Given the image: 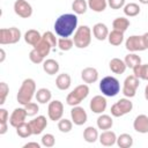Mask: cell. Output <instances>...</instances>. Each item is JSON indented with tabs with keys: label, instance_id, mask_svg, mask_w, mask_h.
I'll return each instance as SVG.
<instances>
[{
	"label": "cell",
	"instance_id": "cell-43",
	"mask_svg": "<svg viewBox=\"0 0 148 148\" xmlns=\"http://www.w3.org/2000/svg\"><path fill=\"white\" fill-rule=\"evenodd\" d=\"M9 92V87L6 82H0V105L5 104L6 98Z\"/></svg>",
	"mask_w": 148,
	"mask_h": 148
},
{
	"label": "cell",
	"instance_id": "cell-39",
	"mask_svg": "<svg viewBox=\"0 0 148 148\" xmlns=\"http://www.w3.org/2000/svg\"><path fill=\"white\" fill-rule=\"evenodd\" d=\"M72 128H73V121H71L69 119L61 118L60 120H58V130L61 133H68L72 131Z\"/></svg>",
	"mask_w": 148,
	"mask_h": 148
},
{
	"label": "cell",
	"instance_id": "cell-20",
	"mask_svg": "<svg viewBox=\"0 0 148 148\" xmlns=\"http://www.w3.org/2000/svg\"><path fill=\"white\" fill-rule=\"evenodd\" d=\"M109 67H110L111 72L114 74H123L127 68L125 61L119 58H112L109 62Z\"/></svg>",
	"mask_w": 148,
	"mask_h": 148
},
{
	"label": "cell",
	"instance_id": "cell-22",
	"mask_svg": "<svg viewBox=\"0 0 148 148\" xmlns=\"http://www.w3.org/2000/svg\"><path fill=\"white\" fill-rule=\"evenodd\" d=\"M40 39H42V35L39 34L38 30L30 29V30H28L24 34V40H25V43L29 44V45H31V46H35Z\"/></svg>",
	"mask_w": 148,
	"mask_h": 148
},
{
	"label": "cell",
	"instance_id": "cell-5",
	"mask_svg": "<svg viewBox=\"0 0 148 148\" xmlns=\"http://www.w3.org/2000/svg\"><path fill=\"white\" fill-rule=\"evenodd\" d=\"M89 95V87L87 84H80L76 88H74V90H72L67 97H66V103L69 106H76L79 105L84 98H87V96Z\"/></svg>",
	"mask_w": 148,
	"mask_h": 148
},
{
	"label": "cell",
	"instance_id": "cell-6",
	"mask_svg": "<svg viewBox=\"0 0 148 148\" xmlns=\"http://www.w3.org/2000/svg\"><path fill=\"white\" fill-rule=\"evenodd\" d=\"M21 39V30L16 27L0 29V44H16Z\"/></svg>",
	"mask_w": 148,
	"mask_h": 148
},
{
	"label": "cell",
	"instance_id": "cell-2",
	"mask_svg": "<svg viewBox=\"0 0 148 148\" xmlns=\"http://www.w3.org/2000/svg\"><path fill=\"white\" fill-rule=\"evenodd\" d=\"M36 95V82L34 79H25L23 80L20 89H18V92H17V102L21 104V105H25L28 104L29 102H31L32 97Z\"/></svg>",
	"mask_w": 148,
	"mask_h": 148
},
{
	"label": "cell",
	"instance_id": "cell-11",
	"mask_svg": "<svg viewBox=\"0 0 148 148\" xmlns=\"http://www.w3.org/2000/svg\"><path fill=\"white\" fill-rule=\"evenodd\" d=\"M125 47L127 51L134 52V53L138 51H145L146 50L143 40H142V36H136V35H132L126 39Z\"/></svg>",
	"mask_w": 148,
	"mask_h": 148
},
{
	"label": "cell",
	"instance_id": "cell-10",
	"mask_svg": "<svg viewBox=\"0 0 148 148\" xmlns=\"http://www.w3.org/2000/svg\"><path fill=\"white\" fill-rule=\"evenodd\" d=\"M14 12L22 18H29L32 15V7L27 0H16L14 2Z\"/></svg>",
	"mask_w": 148,
	"mask_h": 148
},
{
	"label": "cell",
	"instance_id": "cell-45",
	"mask_svg": "<svg viewBox=\"0 0 148 148\" xmlns=\"http://www.w3.org/2000/svg\"><path fill=\"white\" fill-rule=\"evenodd\" d=\"M108 5L111 9H120L125 6V0H108Z\"/></svg>",
	"mask_w": 148,
	"mask_h": 148
},
{
	"label": "cell",
	"instance_id": "cell-49",
	"mask_svg": "<svg viewBox=\"0 0 148 148\" xmlns=\"http://www.w3.org/2000/svg\"><path fill=\"white\" fill-rule=\"evenodd\" d=\"M145 98L148 101V83H147V86L145 88Z\"/></svg>",
	"mask_w": 148,
	"mask_h": 148
},
{
	"label": "cell",
	"instance_id": "cell-14",
	"mask_svg": "<svg viewBox=\"0 0 148 148\" xmlns=\"http://www.w3.org/2000/svg\"><path fill=\"white\" fill-rule=\"evenodd\" d=\"M27 116L28 114H27V111H25L24 108H16V109H14V111L12 112V114L9 117V124H10V126H13V127L16 128L20 124L24 123Z\"/></svg>",
	"mask_w": 148,
	"mask_h": 148
},
{
	"label": "cell",
	"instance_id": "cell-23",
	"mask_svg": "<svg viewBox=\"0 0 148 148\" xmlns=\"http://www.w3.org/2000/svg\"><path fill=\"white\" fill-rule=\"evenodd\" d=\"M43 69L49 75H54L59 72V64L54 59H46L43 61Z\"/></svg>",
	"mask_w": 148,
	"mask_h": 148
},
{
	"label": "cell",
	"instance_id": "cell-30",
	"mask_svg": "<svg viewBox=\"0 0 148 148\" xmlns=\"http://www.w3.org/2000/svg\"><path fill=\"white\" fill-rule=\"evenodd\" d=\"M133 74L141 80L148 81V64H140L133 68Z\"/></svg>",
	"mask_w": 148,
	"mask_h": 148
},
{
	"label": "cell",
	"instance_id": "cell-38",
	"mask_svg": "<svg viewBox=\"0 0 148 148\" xmlns=\"http://www.w3.org/2000/svg\"><path fill=\"white\" fill-rule=\"evenodd\" d=\"M73 46H74V42L68 37H60L58 39V47L61 51H69Z\"/></svg>",
	"mask_w": 148,
	"mask_h": 148
},
{
	"label": "cell",
	"instance_id": "cell-46",
	"mask_svg": "<svg viewBox=\"0 0 148 148\" xmlns=\"http://www.w3.org/2000/svg\"><path fill=\"white\" fill-rule=\"evenodd\" d=\"M24 148H30V147H35V148H40V145L37 143V142H28L23 146Z\"/></svg>",
	"mask_w": 148,
	"mask_h": 148
},
{
	"label": "cell",
	"instance_id": "cell-44",
	"mask_svg": "<svg viewBox=\"0 0 148 148\" xmlns=\"http://www.w3.org/2000/svg\"><path fill=\"white\" fill-rule=\"evenodd\" d=\"M29 59L31 60V62L34 64H42L44 61V57L36 50V49H32L29 53Z\"/></svg>",
	"mask_w": 148,
	"mask_h": 148
},
{
	"label": "cell",
	"instance_id": "cell-13",
	"mask_svg": "<svg viewBox=\"0 0 148 148\" xmlns=\"http://www.w3.org/2000/svg\"><path fill=\"white\" fill-rule=\"evenodd\" d=\"M106 99L104 96L102 95H96L90 99L89 103V108L94 113H103L106 109Z\"/></svg>",
	"mask_w": 148,
	"mask_h": 148
},
{
	"label": "cell",
	"instance_id": "cell-1",
	"mask_svg": "<svg viewBox=\"0 0 148 148\" xmlns=\"http://www.w3.org/2000/svg\"><path fill=\"white\" fill-rule=\"evenodd\" d=\"M77 29V16L75 14H62L54 22V31L59 37H69Z\"/></svg>",
	"mask_w": 148,
	"mask_h": 148
},
{
	"label": "cell",
	"instance_id": "cell-7",
	"mask_svg": "<svg viewBox=\"0 0 148 148\" xmlns=\"http://www.w3.org/2000/svg\"><path fill=\"white\" fill-rule=\"evenodd\" d=\"M133 109V103L130 101V98H120L111 106V114L113 117H123L127 113H130Z\"/></svg>",
	"mask_w": 148,
	"mask_h": 148
},
{
	"label": "cell",
	"instance_id": "cell-36",
	"mask_svg": "<svg viewBox=\"0 0 148 148\" xmlns=\"http://www.w3.org/2000/svg\"><path fill=\"white\" fill-rule=\"evenodd\" d=\"M124 61H125V64H126L127 67H130V68L133 69L135 66H138V65L141 64V58L138 54H135L134 52H132V53H130V54H127L125 57Z\"/></svg>",
	"mask_w": 148,
	"mask_h": 148
},
{
	"label": "cell",
	"instance_id": "cell-34",
	"mask_svg": "<svg viewBox=\"0 0 148 148\" xmlns=\"http://www.w3.org/2000/svg\"><path fill=\"white\" fill-rule=\"evenodd\" d=\"M9 120V114H8V111L3 108L0 109V134L3 135L7 130H8V125H7V121Z\"/></svg>",
	"mask_w": 148,
	"mask_h": 148
},
{
	"label": "cell",
	"instance_id": "cell-12",
	"mask_svg": "<svg viewBox=\"0 0 148 148\" xmlns=\"http://www.w3.org/2000/svg\"><path fill=\"white\" fill-rule=\"evenodd\" d=\"M71 117H72V121L77 126H81V125L86 124V121L88 119V114H87L86 110L80 105H76V106L72 108Z\"/></svg>",
	"mask_w": 148,
	"mask_h": 148
},
{
	"label": "cell",
	"instance_id": "cell-17",
	"mask_svg": "<svg viewBox=\"0 0 148 148\" xmlns=\"http://www.w3.org/2000/svg\"><path fill=\"white\" fill-rule=\"evenodd\" d=\"M98 140H99V142H101L102 146H104V147H111L114 143H117V135H116L114 132L106 130V131H104V132L101 133V135L98 136Z\"/></svg>",
	"mask_w": 148,
	"mask_h": 148
},
{
	"label": "cell",
	"instance_id": "cell-18",
	"mask_svg": "<svg viewBox=\"0 0 148 148\" xmlns=\"http://www.w3.org/2000/svg\"><path fill=\"white\" fill-rule=\"evenodd\" d=\"M81 77L86 83H95L98 80V72L94 67H86L81 72Z\"/></svg>",
	"mask_w": 148,
	"mask_h": 148
},
{
	"label": "cell",
	"instance_id": "cell-21",
	"mask_svg": "<svg viewBox=\"0 0 148 148\" xmlns=\"http://www.w3.org/2000/svg\"><path fill=\"white\" fill-rule=\"evenodd\" d=\"M71 83H72V79L67 73H61L56 79V86L60 90H67L71 87Z\"/></svg>",
	"mask_w": 148,
	"mask_h": 148
},
{
	"label": "cell",
	"instance_id": "cell-40",
	"mask_svg": "<svg viewBox=\"0 0 148 148\" xmlns=\"http://www.w3.org/2000/svg\"><path fill=\"white\" fill-rule=\"evenodd\" d=\"M40 141H42V145H43L44 147H46V148H51V147H53L54 143H56V138H54L53 134H51V133H46V134H44V135L42 136Z\"/></svg>",
	"mask_w": 148,
	"mask_h": 148
},
{
	"label": "cell",
	"instance_id": "cell-32",
	"mask_svg": "<svg viewBox=\"0 0 148 148\" xmlns=\"http://www.w3.org/2000/svg\"><path fill=\"white\" fill-rule=\"evenodd\" d=\"M106 6H108L106 0H88V7L96 13L104 12Z\"/></svg>",
	"mask_w": 148,
	"mask_h": 148
},
{
	"label": "cell",
	"instance_id": "cell-27",
	"mask_svg": "<svg viewBox=\"0 0 148 148\" xmlns=\"http://www.w3.org/2000/svg\"><path fill=\"white\" fill-rule=\"evenodd\" d=\"M83 139L88 143H94L98 139V132H97V130L95 127H92V126L86 127L84 131H83Z\"/></svg>",
	"mask_w": 148,
	"mask_h": 148
},
{
	"label": "cell",
	"instance_id": "cell-48",
	"mask_svg": "<svg viewBox=\"0 0 148 148\" xmlns=\"http://www.w3.org/2000/svg\"><path fill=\"white\" fill-rule=\"evenodd\" d=\"M0 54H1V57H0V62H3V60H5V58H6V52H5L3 49H0Z\"/></svg>",
	"mask_w": 148,
	"mask_h": 148
},
{
	"label": "cell",
	"instance_id": "cell-50",
	"mask_svg": "<svg viewBox=\"0 0 148 148\" xmlns=\"http://www.w3.org/2000/svg\"><path fill=\"white\" fill-rule=\"evenodd\" d=\"M139 2H141L143 5H148V0H139Z\"/></svg>",
	"mask_w": 148,
	"mask_h": 148
},
{
	"label": "cell",
	"instance_id": "cell-42",
	"mask_svg": "<svg viewBox=\"0 0 148 148\" xmlns=\"http://www.w3.org/2000/svg\"><path fill=\"white\" fill-rule=\"evenodd\" d=\"M24 109H25L27 114H28L29 117H34V116H36L37 112L39 111V106H38V104L35 103V102H29L28 104L24 105Z\"/></svg>",
	"mask_w": 148,
	"mask_h": 148
},
{
	"label": "cell",
	"instance_id": "cell-25",
	"mask_svg": "<svg viewBox=\"0 0 148 148\" xmlns=\"http://www.w3.org/2000/svg\"><path fill=\"white\" fill-rule=\"evenodd\" d=\"M96 123H97V127L99 130H103V131L110 130L112 127V125H113V120L109 114H101L97 118Z\"/></svg>",
	"mask_w": 148,
	"mask_h": 148
},
{
	"label": "cell",
	"instance_id": "cell-24",
	"mask_svg": "<svg viewBox=\"0 0 148 148\" xmlns=\"http://www.w3.org/2000/svg\"><path fill=\"white\" fill-rule=\"evenodd\" d=\"M36 101L40 104H46L51 101V97H52V92L50 89L47 88H40L36 91Z\"/></svg>",
	"mask_w": 148,
	"mask_h": 148
},
{
	"label": "cell",
	"instance_id": "cell-16",
	"mask_svg": "<svg viewBox=\"0 0 148 148\" xmlns=\"http://www.w3.org/2000/svg\"><path fill=\"white\" fill-rule=\"evenodd\" d=\"M133 127L138 133H148V117L146 114H139L133 121Z\"/></svg>",
	"mask_w": 148,
	"mask_h": 148
},
{
	"label": "cell",
	"instance_id": "cell-4",
	"mask_svg": "<svg viewBox=\"0 0 148 148\" xmlns=\"http://www.w3.org/2000/svg\"><path fill=\"white\" fill-rule=\"evenodd\" d=\"M74 45L79 49H86L91 43V30L88 25L77 27L73 37Z\"/></svg>",
	"mask_w": 148,
	"mask_h": 148
},
{
	"label": "cell",
	"instance_id": "cell-37",
	"mask_svg": "<svg viewBox=\"0 0 148 148\" xmlns=\"http://www.w3.org/2000/svg\"><path fill=\"white\" fill-rule=\"evenodd\" d=\"M34 49H36V50H37V51H38V52H39V53L45 58V57L50 53V51H51V49H52V47H51V45H50L49 43H46V42L42 38V39H40V40H39V42L34 46Z\"/></svg>",
	"mask_w": 148,
	"mask_h": 148
},
{
	"label": "cell",
	"instance_id": "cell-33",
	"mask_svg": "<svg viewBox=\"0 0 148 148\" xmlns=\"http://www.w3.org/2000/svg\"><path fill=\"white\" fill-rule=\"evenodd\" d=\"M87 8H88V2L86 0H74L72 3V10L76 15L84 14L87 12Z\"/></svg>",
	"mask_w": 148,
	"mask_h": 148
},
{
	"label": "cell",
	"instance_id": "cell-41",
	"mask_svg": "<svg viewBox=\"0 0 148 148\" xmlns=\"http://www.w3.org/2000/svg\"><path fill=\"white\" fill-rule=\"evenodd\" d=\"M42 38H43L46 43H49V44L51 45V47H54L56 45H58V39H57L56 35H54L53 32H51V31H45V32L42 35Z\"/></svg>",
	"mask_w": 148,
	"mask_h": 148
},
{
	"label": "cell",
	"instance_id": "cell-8",
	"mask_svg": "<svg viewBox=\"0 0 148 148\" xmlns=\"http://www.w3.org/2000/svg\"><path fill=\"white\" fill-rule=\"evenodd\" d=\"M140 82L139 79L133 74V75H128L123 84V94L127 97V98H132L135 96L136 94V89L139 87Z\"/></svg>",
	"mask_w": 148,
	"mask_h": 148
},
{
	"label": "cell",
	"instance_id": "cell-19",
	"mask_svg": "<svg viewBox=\"0 0 148 148\" xmlns=\"http://www.w3.org/2000/svg\"><path fill=\"white\" fill-rule=\"evenodd\" d=\"M92 34H94V37L97 40H104L109 36V30H108V27L104 23L99 22V23H96L92 27Z\"/></svg>",
	"mask_w": 148,
	"mask_h": 148
},
{
	"label": "cell",
	"instance_id": "cell-3",
	"mask_svg": "<svg viewBox=\"0 0 148 148\" xmlns=\"http://www.w3.org/2000/svg\"><path fill=\"white\" fill-rule=\"evenodd\" d=\"M99 89L104 96L114 97L120 91V83L114 76H105L99 82Z\"/></svg>",
	"mask_w": 148,
	"mask_h": 148
},
{
	"label": "cell",
	"instance_id": "cell-15",
	"mask_svg": "<svg viewBox=\"0 0 148 148\" xmlns=\"http://www.w3.org/2000/svg\"><path fill=\"white\" fill-rule=\"evenodd\" d=\"M29 124L31 126L32 133L35 135H38V134H40L46 128L47 120H46V117H44V116H37L36 118H34L32 120H30Z\"/></svg>",
	"mask_w": 148,
	"mask_h": 148
},
{
	"label": "cell",
	"instance_id": "cell-35",
	"mask_svg": "<svg viewBox=\"0 0 148 148\" xmlns=\"http://www.w3.org/2000/svg\"><path fill=\"white\" fill-rule=\"evenodd\" d=\"M140 6L135 2H130L127 5L124 6V14L126 16H130V17H133V16H136L139 13H140Z\"/></svg>",
	"mask_w": 148,
	"mask_h": 148
},
{
	"label": "cell",
	"instance_id": "cell-9",
	"mask_svg": "<svg viewBox=\"0 0 148 148\" xmlns=\"http://www.w3.org/2000/svg\"><path fill=\"white\" fill-rule=\"evenodd\" d=\"M62 114H64V104L58 101V99H54L52 102L49 103V106H47V116L51 120L53 121H58L62 118Z\"/></svg>",
	"mask_w": 148,
	"mask_h": 148
},
{
	"label": "cell",
	"instance_id": "cell-31",
	"mask_svg": "<svg viewBox=\"0 0 148 148\" xmlns=\"http://www.w3.org/2000/svg\"><path fill=\"white\" fill-rule=\"evenodd\" d=\"M117 145L120 148H130L133 146V138L131 134L123 133L117 138Z\"/></svg>",
	"mask_w": 148,
	"mask_h": 148
},
{
	"label": "cell",
	"instance_id": "cell-28",
	"mask_svg": "<svg viewBox=\"0 0 148 148\" xmlns=\"http://www.w3.org/2000/svg\"><path fill=\"white\" fill-rule=\"evenodd\" d=\"M112 27H113L114 30L125 32V31L128 29V27H130V21H128V18H126V17H117V18L113 20Z\"/></svg>",
	"mask_w": 148,
	"mask_h": 148
},
{
	"label": "cell",
	"instance_id": "cell-29",
	"mask_svg": "<svg viewBox=\"0 0 148 148\" xmlns=\"http://www.w3.org/2000/svg\"><path fill=\"white\" fill-rule=\"evenodd\" d=\"M16 134H17L20 138L25 139V138H29L30 135H32L34 133H32V130H31L30 124L24 121V123L20 124V125L16 127Z\"/></svg>",
	"mask_w": 148,
	"mask_h": 148
},
{
	"label": "cell",
	"instance_id": "cell-26",
	"mask_svg": "<svg viewBox=\"0 0 148 148\" xmlns=\"http://www.w3.org/2000/svg\"><path fill=\"white\" fill-rule=\"evenodd\" d=\"M108 40H109V43H110L111 45L118 46V45H120V44L124 42V32L113 29L111 32H109Z\"/></svg>",
	"mask_w": 148,
	"mask_h": 148
},
{
	"label": "cell",
	"instance_id": "cell-47",
	"mask_svg": "<svg viewBox=\"0 0 148 148\" xmlns=\"http://www.w3.org/2000/svg\"><path fill=\"white\" fill-rule=\"evenodd\" d=\"M142 40H143L145 47L148 49V32H145V34L142 35Z\"/></svg>",
	"mask_w": 148,
	"mask_h": 148
}]
</instances>
